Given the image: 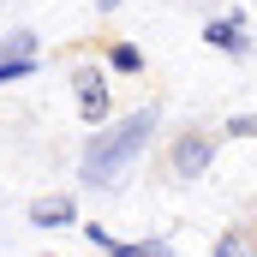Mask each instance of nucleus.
<instances>
[{
	"label": "nucleus",
	"instance_id": "obj_1",
	"mask_svg": "<svg viewBox=\"0 0 257 257\" xmlns=\"http://www.w3.org/2000/svg\"><path fill=\"white\" fill-rule=\"evenodd\" d=\"M150 132H156V108H138L126 120H114L108 132H96L90 150H84V180H90V186H120L126 162L150 144Z\"/></svg>",
	"mask_w": 257,
	"mask_h": 257
},
{
	"label": "nucleus",
	"instance_id": "obj_2",
	"mask_svg": "<svg viewBox=\"0 0 257 257\" xmlns=\"http://www.w3.org/2000/svg\"><path fill=\"white\" fill-rule=\"evenodd\" d=\"M30 72H36V42L30 36H12L6 54H0V84L6 78H30Z\"/></svg>",
	"mask_w": 257,
	"mask_h": 257
},
{
	"label": "nucleus",
	"instance_id": "obj_3",
	"mask_svg": "<svg viewBox=\"0 0 257 257\" xmlns=\"http://www.w3.org/2000/svg\"><path fill=\"white\" fill-rule=\"evenodd\" d=\"M209 156H215V150H209V138H192V132L174 144V168H180L186 180H197V174L209 168Z\"/></svg>",
	"mask_w": 257,
	"mask_h": 257
},
{
	"label": "nucleus",
	"instance_id": "obj_4",
	"mask_svg": "<svg viewBox=\"0 0 257 257\" xmlns=\"http://www.w3.org/2000/svg\"><path fill=\"white\" fill-rule=\"evenodd\" d=\"M78 108H84V120H108V84L96 72H78Z\"/></svg>",
	"mask_w": 257,
	"mask_h": 257
},
{
	"label": "nucleus",
	"instance_id": "obj_5",
	"mask_svg": "<svg viewBox=\"0 0 257 257\" xmlns=\"http://www.w3.org/2000/svg\"><path fill=\"white\" fill-rule=\"evenodd\" d=\"M30 221H36V227H72V221H78V203H72V197H36Z\"/></svg>",
	"mask_w": 257,
	"mask_h": 257
},
{
	"label": "nucleus",
	"instance_id": "obj_6",
	"mask_svg": "<svg viewBox=\"0 0 257 257\" xmlns=\"http://www.w3.org/2000/svg\"><path fill=\"white\" fill-rule=\"evenodd\" d=\"M209 42L227 48V54H245V48H251V42H245V18H215V24H209Z\"/></svg>",
	"mask_w": 257,
	"mask_h": 257
},
{
	"label": "nucleus",
	"instance_id": "obj_7",
	"mask_svg": "<svg viewBox=\"0 0 257 257\" xmlns=\"http://www.w3.org/2000/svg\"><path fill=\"white\" fill-rule=\"evenodd\" d=\"M215 257H251V233H245V227L221 233V239H215Z\"/></svg>",
	"mask_w": 257,
	"mask_h": 257
},
{
	"label": "nucleus",
	"instance_id": "obj_8",
	"mask_svg": "<svg viewBox=\"0 0 257 257\" xmlns=\"http://www.w3.org/2000/svg\"><path fill=\"white\" fill-rule=\"evenodd\" d=\"M108 257H174V251H168L162 239H144V245H114V239H108Z\"/></svg>",
	"mask_w": 257,
	"mask_h": 257
},
{
	"label": "nucleus",
	"instance_id": "obj_9",
	"mask_svg": "<svg viewBox=\"0 0 257 257\" xmlns=\"http://www.w3.org/2000/svg\"><path fill=\"white\" fill-rule=\"evenodd\" d=\"M108 66H114V72H138V66H144V54H138L132 42H120V48L108 54Z\"/></svg>",
	"mask_w": 257,
	"mask_h": 257
},
{
	"label": "nucleus",
	"instance_id": "obj_10",
	"mask_svg": "<svg viewBox=\"0 0 257 257\" xmlns=\"http://www.w3.org/2000/svg\"><path fill=\"white\" fill-rule=\"evenodd\" d=\"M114 6H120V0H102V12H114Z\"/></svg>",
	"mask_w": 257,
	"mask_h": 257
}]
</instances>
